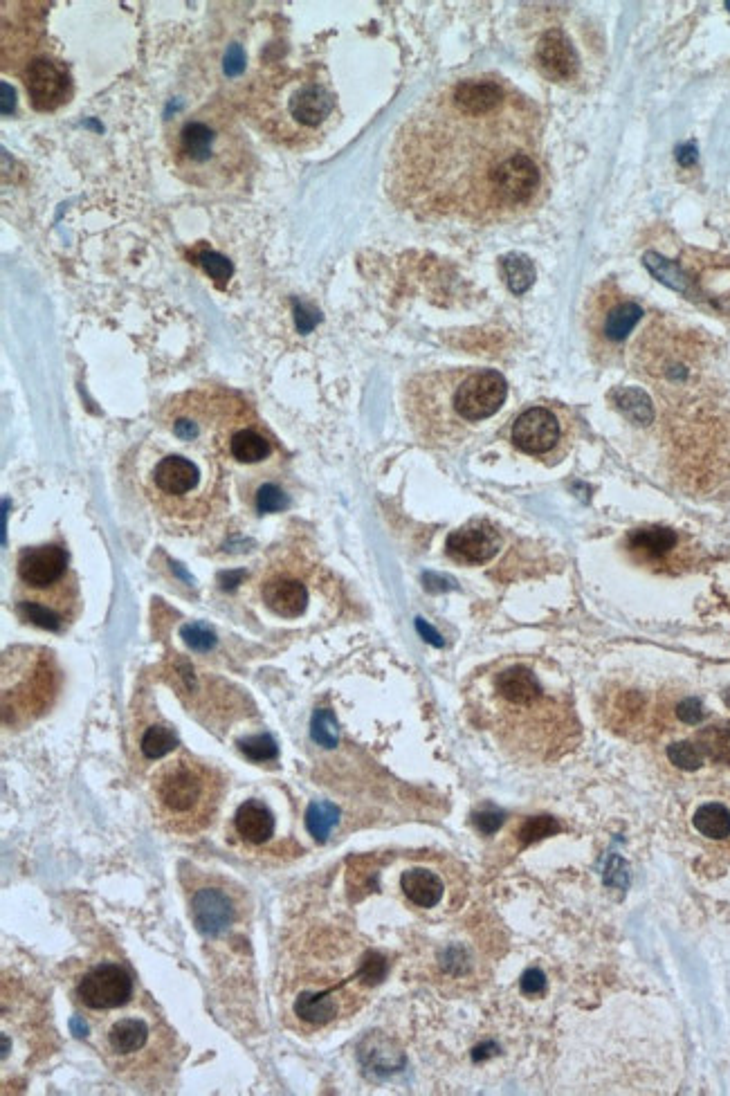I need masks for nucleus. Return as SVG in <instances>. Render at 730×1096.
<instances>
[{
	"instance_id": "f257e3e1",
	"label": "nucleus",
	"mask_w": 730,
	"mask_h": 1096,
	"mask_svg": "<svg viewBox=\"0 0 730 1096\" xmlns=\"http://www.w3.org/2000/svg\"><path fill=\"white\" fill-rule=\"evenodd\" d=\"M542 111L499 75L443 84L407 117L391 144L387 191L434 221L495 225L542 203Z\"/></svg>"
},
{
	"instance_id": "f03ea898",
	"label": "nucleus",
	"mask_w": 730,
	"mask_h": 1096,
	"mask_svg": "<svg viewBox=\"0 0 730 1096\" xmlns=\"http://www.w3.org/2000/svg\"><path fill=\"white\" fill-rule=\"evenodd\" d=\"M243 104L259 131L292 151L313 149L337 122V95L317 66L261 72Z\"/></svg>"
},
{
	"instance_id": "7ed1b4c3",
	"label": "nucleus",
	"mask_w": 730,
	"mask_h": 1096,
	"mask_svg": "<svg viewBox=\"0 0 730 1096\" xmlns=\"http://www.w3.org/2000/svg\"><path fill=\"white\" fill-rule=\"evenodd\" d=\"M506 396L508 382L495 369H445L407 382L405 411L421 441L447 445L495 416Z\"/></svg>"
},
{
	"instance_id": "20e7f679",
	"label": "nucleus",
	"mask_w": 730,
	"mask_h": 1096,
	"mask_svg": "<svg viewBox=\"0 0 730 1096\" xmlns=\"http://www.w3.org/2000/svg\"><path fill=\"white\" fill-rule=\"evenodd\" d=\"M169 153L178 176L205 191H243L254 176L252 144L218 102L178 120L169 135Z\"/></svg>"
},
{
	"instance_id": "39448f33",
	"label": "nucleus",
	"mask_w": 730,
	"mask_h": 1096,
	"mask_svg": "<svg viewBox=\"0 0 730 1096\" xmlns=\"http://www.w3.org/2000/svg\"><path fill=\"white\" fill-rule=\"evenodd\" d=\"M146 497L164 522L180 531H198L227 506L225 470L218 456L171 452L155 461L144 479Z\"/></svg>"
},
{
	"instance_id": "423d86ee",
	"label": "nucleus",
	"mask_w": 730,
	"mask_h": 1096,
	"mask_svg": "<svg viewBox=\"0 0 730 1096\" xmlns=\"http://www.w3.org/2000/svg\"><path fill=\"white\" fill-rule=\"evenodd\" d=\"M223 793V775L187 753L162 764L151 782L155 818L164 829L180 836H194L212 825Z\"/></svg>"
},
{
	"instance_id": "0eeeda50",
	"label": "nucleus",
	"mask_w": 730,
	"mask_h": 1096,
	"mask_svg": "<svg viewBox=\"0 0 730 1096\" xmlns=\"http://www.w3.org/2000/svg\"><path fill=\"white\" fill-rule=\"evenodd\" d=\"M254 423H261L254 409L241 396L218 387L185 391L162 407V425L182 445L218 459L227 456L234 434Z\"/></svg>"
},
{
	"instance_id": "6e6552de",
	"label": "nucleus",
	"mask_w": 730,
	"mask_h": 1096,
	"mask_svg": "<svg viewBox=\"0 0 730 1096\" xmlns=\"http://www.w3.org/2000/svg\"><path fill=\"white\" fill-rule=\"evenodd\" d=\"M61 688L54 656L39 647H16L3 659V719L7 726L32 724L52 708Z\"/></svg>"
},
{
	"instance_id": "1a4fd4ad",
	"label": "nucleus",
	"mask_w": 730,
	"mask_h": 1096,
	"mask_svg": "<svg viewBox=\"0 0 730 1096\" xmlns=\"http://www.w3.org/2000/svg\"><path fill=\"white\" fill-rule=\"evenodd\" d=\"M643 319V306L627 295L614 279L593 286L584 301V333L589 353L600 367H611L620 360L627 337Z\"/></svg>"
},
{
	"instance_id": "9d476101",
	"label": "nucleus",
	"mask_w": 730,
	"mask_h": 1096,
	"mask_svg": "<svg viewBox=\"0 0 730 1096\" xmlns=\"http://www.w3.org/2000/svg\"><path fill=\"white\" fill-rule=\"evenodd\" d=\"M155 1013L129 1011L111 1018L102 1029V1054L117 1074H138L149 1065H158L169 1052V1031H160Z\"/></svg>"
},
{
	"instance_id": "9b49d317",
	"label": "nucleus",
	"mask_w": 730,
	"mask_h": 1096,
	"mask_svg": "<svg viewBox=\"0 0 730 1096\" xmlns=\"http://www.w3.org/2000/svg\"><path fill=\"white\" fill-rule=\"evenodd\" d=\"M578 438V420L560 403H533L522 409L510 427V443L546 465L567 459Z\"/></svg>"
},
{
	"instance_id": "f8f14e48",
	"label": "nucleus",
	"mask_w": 730,
	"mask_h": 1096,
	"mask_svg": "<svg viewBox=\"0 0 730 1096\" xmlns=\"http://www.w3.org/2000/svg\"><path fill=\"white\" fill-rule=\"evenodd\" d=\"M77 998L93 1011L120 1009L133 998V980L120 964H99L79 980Z\"/></svg>"
},
{
	"instance_id": "ddd939ff",
	"label": "nucleus",
	"mask_w": 730,
	"mask_h": 1096,
	"mask_svg": "<svg viewBox=\"0 0 730 1096\" xmlns=\"http://www.w3.org/2000/svg\"><path fill=\"white\" fill-rule=\"evenodd\" d=\"M23 84L32 108L52 113L68 102L70 77L59 61L50 57H34L25 63Z\"/></svg>"
},
{
	"instance_id": "4468645a",
	"label": "nucleus",
	"mask_w": 730,
	"mask_h": 1096,
	"mask_svg": "<svg viewBox=\"0 0 730 1096\" xmlns=\"http://www.w3.org/2000/svg\"><path fill=\"white\" fill-rule=\"evenodd\" d=\"M492 690H495L497 699H501L506 708L513 712H524V715L549 708L551 703L540 679H537V674L522 663L510 665V668H504L499 674H495Z\"/></svg>"
},
{
	"instance_id": "2eb2a0df",
	"label": "nucleus",
	"mask_w": 730,
	"mask_h": 1096,
	"mask_svg": "<svg viewBox=\"0 0 730 1096\" xmlns=\"http://www.w3.org/2000/svg\"><path fill=\"white\" fill-rule=\"evenodd\" d=\"M16 571L21 589L54 587V584H59L70 575L68 555L57 544L25 548L21 557H18Z\"/></svg>"
},
{
	"instance_id": "dca6fc26",
	"label": "nucleus",
	"mask_w": 730,
	"mask_h": 1096,
	"mask_svg": "<svg viewBox=\"0 0 730 1096\" xmlns=\"http://www.w3.org/2000/svg\"><path fill=\"white\" fill-rule=\"evenodd\" d=\"M501 548V533L490 522L474 519V522L456 528L445 542V551L454 562L477 566L486 564Z\"/></svg>"
},
{
	"instance_id": "f3484780",
	"label": "nucleus",
	"mask_w": 730,
	"mask_h": 1096,
	"mask_svg": "<svg viewBox=\"0 0 730 1096\" xmlns=\"http://www.w3.org/2000/svg\"><path fill=\"white\" fill-rule=\"evenodd\" d=\"M236 901L225 888L218 885H203L191 897V919L198 933L205 937H216L225 933L236 921Z\"/></svg>"
},
{
	"instance_id": "a211bd4d",
	"label": "nucleus",
	"mask_w": 730,
	"mask_h": 1096,
	"mask_svg": "<svg viewBox=\"0 0 730 1096\" xmlns=\"http://www.w3.org/2000/svg\"><path fill=\"white\" fill-rule=\"evenodd\" d=\"M535 66L553 84H569L578 77L580 59L567 34L562 30H549L537 41Z\"/></svg>"
},
{
	"instance_id": "6ab92c4d",
	"label": "nucleus",
	"mask_w": 730,
	"mask_h": 1096,
	"mask_svg": "<svg viewBox=\"0 0 730 1096\" xmlns=\"http://www.w3.org/2000/svg\"><path fill=\"white\" fill-rule=\"evenodd\" d=\"M625 548L636 562L661 566L681 548V535L668 526H641L627 533Z\"/></svg>"
},
{
	"instance_id": "aec40b11",
	"label": "nucleus",
	"mask_w": 730,
	"mask_h": 1096,
	"mask_svg": "<svg viewBox=\"0 0 730 1096\" xmlns=\"http://www.w3.org/2000/svg\"><path fill=\"white\" fill-rule=\"evenodd\" d=\"M263 602L281 618H299L308 607L306 584L288 573L272 571L261 584Z\"/></svg>"
},
{
	"instance_id": "412c9836",
	"label": "nucleus",
	"mask_w": 730,
	"mask_h": 1096,
	"mask_svg": "<svg viewBox=\"0 0 730 1096\" xmlns=\"http://www.w3.org/2000/svg\"><path fill=\"white\" fill-rule=\"evenodd\" d=\"M360 1061L364 1070L376 1074V1076H389L396 1074L405 1067V1054L400 1052V1047L382 1034H369L360 1045Z\"/></svg>"
},
{
	"instance_id": "4be33fe9",
	"label": "nucleus",
	"mask_w": 730,
	"mask_h": 1096,
	"mask_svg": "<svg viewBox=\"0 0 730 1096\" xmlns=\"http://www.w3.org/2000/svg\"><path fill=\"white\" fill-rule=\"evenodd\" d=\"M234 829L245 843L261 845L275 834V816L261 800H248L236 811Z\"/></svg>"
},
{
	"instance_id": "5701e85b",
	"label": "nucleus",
	"mask_w": 730,
	"mask_h": 1096,
	"mask_svg": "<svg viewBox=\"0 0 730 1096\" xmlns=\"http://www.w3.org/2000/svg\"><path fill=\"white\" fill-rule=\"evenodd\" d=\"M272 454H275V441L263 432V423H254L241 429L239 434H234L225 459L252 465L266 461Z\"/></svg>"
},
{
	"instance_id": "b1692460",
	"label": "nucleus",
	"mask_w": 730,
	"mask_h": 1096,
	"mask_svg": "<svg viewBox=\"0 0 730 1096\" xmlns=\"http://www.w3.org/2000/svg\"><path fill=\"white\" fill-rule=\"evenodd\" d=\"M400 888L416 908H434L441 903L445 885L438 876L425 867H412L400 876Z\"/></svg>"
},
{
	"instance_id": "393cba45",
	"label": "nucleus",
	"mask_w": 730,
	"mask_h": 1096,
	"mask_svg": "<svg viewBox=\"0 0 730 1096\" xmlns=\"http://www.w3.org/2000/svg\"><path fill=\"white\" fill-rule=\"evenodd\" d=\"M692 825L701 836L710 840H724L730 836V809L722 802H708L695 811Z\"/></svg>"
},
{
	"instance_id": "a878e982",
	"label": "nucleus",
	"mask_w": 730,
	"mask_h": 1096,
	"mask_svg": "<svg viewBox=\"0 0 730 1096\" xmlns=\"http://www.w3.org/2000/svg\"><path fill=\"white\" fill-rule=\"evenodd\" d=\"M614 405L636 425H650L654 418V407L650 396L638 387H620L611 394Z\"/></svg>"
},
{
	"instance_id": "bb28decb",
	"label": "nucleus",
	"mask_w": 730,
	"mask_h": 1096,
	"mask_svg": "<svg viewBox=\"0 0 730 1096\" xmlns=\"http://www.w3.org/2000/svg\"><path fill=\"white\" fill-rule=\"evenodd\" d=\"M697 746L708 760L730 766V721L701 730L697 735Z\"/></svg>"
},
{
	"instance_id": "cd10ccee",
	"label": "nucleus",
	"mask_w": 730,
	"mask_h": 1096,
	"mask_svg": "<svg viewBox=\"0 0 730 1096\" xmlns=\"http://www.w3.org/2000/svg\"><path fill=\"white\" fill-rule=\"evenodd\" d=\"M501 270H504L508 288L513 290L515 295H524V292L533 286L537 277L533 261L524 257V254H508V257L501 259Z\"/></svg>"
},
{
	"instance_id": "c85d7f7f",
	"label": "nucleus",
	"mask_w": 730,
	"mask_h": 1096,
	"mask_svg": "<svg viewBox=\"0 0 730 1096\" xmlns=\"http://www.w3.org/2000/svg\"><path fill=\"white\" fill-rule=\"evenodd\" d=\"M337 820H340V809H337L333 802L319 800V802H313L306 811V829L317 843H324V840L331 836Z\"/></svg>"
},
{
	"instance_id": "c756f323",
	"label": "nucleus",
	"mask_w": 730,
	"mask_h": 1096,
	"mask_svg": "<svg viewBox=\"0 0 730 1096\" xmlns=\"http://www.w3.org/2000/svg\"><path fill=\"white\" fill-rule=\"evenodd\" d=\"M176 746H178L176 733H173L169 726H160V724L146 728V733L142 735V742H140L142 753L149 757V760H160V757L169 755Z\"/></svg>"
},
{
	"instance_id": "7c9ffc66",
	"label": "nucleus",
	"mask_w": 730,
	"mask_h": 1096,
	"mask_svg": "<svg viewBox=\"0 0 730 1096\" xmlns=\"http://www.w3.org/2000/svg\"><path fill=\"white\" fill-rule=\"evenodd\" d=\"M558 831H560V822L553 816H531L517 827V840L522 843V847H528L537 843V840L555 836Z\"/></svg>"
},
{
	"instance_id": "2f4dec72",
	"label": "nucleus",
	"mask_w": 730,
	"mask_h": 1096,
	"mask_svg": "<svg viewBox=\"0 0 730 1096\" xmlns=\"http://www.w3.org/2000/svg\"><path fill=\"white\" fill-rule=\"evenodd\" d=\"M194 261L214 279L218 288H225V283L232 277V263L212 248H198L194 252Z\"/></svg>"
},
{
	"instance_id": "473e14b6",
	"label": "nucleus",
	"mask_w": 730,
	"mask_h": 1096,
	"mask_svg": "<svg viewBox=\"0 0 730 1096\" xmlns=\"http://www.w3.org/2000/svg\"><path fill=\"white\" fill-rule=\"evenodd\" d=\"M288 495L284 492V488H279L277 483H261V486L257 488V492H254V508H257L259 515H272V513H281V510L288 508Z\"/></svg>"
},
{
	"instance_id": "72a5a7b5",
	"label": "nucleus",
	"mask_w": 730,
	"mask_h": 1096,
	"mask_svg": "<svg viewBox=\"0 0 730 1096\" xmlns=\"http://www.w3.org/2000/svg\"><path fill=\"white\" fill-rule=\"evenodd\" d=\"M670 762L681 771H699L704 766V753L695 742H674L668 746Z\"/></svg>"
},
{
	"instance_id": "f704fd0d",
	"label": "nucleus",
	"mask_w": 730,
	"mask_h": 1096,
	"mask_svg": "<svg viewBox=\"0 0 730 1096\" xmlns=\"http://www.w3.org/2000/svg\"><path fill=\"white\" fill-rule=\"evenodd\" d=\"M241 753L252 762H272L277 760L279 748L270 735H252L241 742Z\"/></svg>"
},
{
	"instance_id": "c9c22d12",
	"label": "nucleus",
	"mask_w": 730,
	"mask_h": 1096,
	"mask_svg": "<svg viewBox=\"0 0 730 1096\" xmlns=\"http://www.w3.org/2000/svg\"><path fill=\"white\" fill-rule=\"evenodd\" d=\"M313 739L324 748H335L340 733H337V719L331 710H317L313 715Z\"/></svg>"
},
{
	"instance_id": "e433bc0d",
	"label": "nucleus",
	"mask_w": 730,
	"mask_h": 1096,
	"mask_svg": "<svg viewBox=\"0 0 730 1096\" xmlns=\"http://www.w3.org/2000/svg\"><path fill=\"white\" fill-rule=\"evenodd\" d=\"M602 883H605L607 888H616V890H627L629 888V865H627V861L623 856L611 854L607 858L605 874H602Z\"/></svg>"
},
{
	"instance_id": "4c0bfd02",
	"label": "nucleus",
	"mask_w": 730,
	"mask_h": 1096,
	"mask_svg": "<svg viewBox=\"0 0 730 1096\" xmlns=\"http://www.w3.org/2000/svg\"><path fill=\"white\" fill-rule=\"evenodd\" d=\"M182 638L194 652H209L216 645V636L212 629L203 623H189L182 627Z\"/></svg>"
},
{
	"instance_id": "58836bf2",
	"label": "nucleus",
	"mask_w": 730,
	"mask_h": 1096,
	"mask_svg": "<svg viewBox=\"0 0 730 1096\" xmlns=\"http://www.w3.org/2000/svg\"><path fill=\"white\" fill-rule=\"evenodd\" d=\"M677 717L683 721V724H688V726L701 724V721H704V717H706L704 703H701L697 697L683 699L677 706Z\"/></svg>"
},
{
	"instance_id": "ea45409f",
	"label": "nucleus",
	"mask_w": 730,
	"mask_h": 1096,
	"mask_svg": "<svg viewBox=\"0 0 730 1096\" xmlns=\"http://www.w3.org/2000/svg\"><path fill=\"white\" fill-rule=\"evenodd\" d=\"M519 989L526 995H542L546 991V975L542 968H528L519 980Z\"/></svg>"
},
{
	"instance_id": "a19ab883",
	"label": "nucleus",
	"mask_w": 730,
	"mask_h": 1096,
	"mask_svg": "<svg viewBox=\"0 0 730 1096\" xmlns=\"http://www.w3.org/2000/svg\"><path fill=\"white\" fill-rule=\"evenodd\" d=\"M474 825H477V829L481 831V834H495V831H499V827L504 825V814L501 811H492V809H486V811H479V814H474Z\"/></svg>"
},
{
	"instance_id": "79ce46f5",
	"label": "nucleus",
	"mask_w": 730,
	"mask_h": 1096,
	"mask_svg": "<svg viewBox=\"0 0 730 1096\" xmlns=\"http://www.w3.org/2000/svg\"><path fill=\"white\" fill-rule=\"evenodd\" d=\"M425 589L432 591V593H438V591H447V589H454V580L452 578H443V575H436V573H425Z\"/></svg>"
},
{
	"instance_id": "37998d69",
	"label": "nucleus",
	"mask_w": 730,
	"mask_h": 1096,
	"mask_svg": "<svg viewBox=\"0 0 730 1096\" xmlns=\"http://www.w3.org/2000/svg\"><path fill=\"white\" fill-rule=\"evenodd\" d=\"M416 629H418V634H421L427 643H432L434 647H443V638H441V634H438L432 625H427L423 618H416Z\"/></svg>"
},
{
	"instance_id": "c03bdc74",
	"label": "nucleus",
	"mask_w": 730,
	"mask_h": 1096,
	"mask_svg": "<svg viewBox=\"0 0 730 1096\" xmlns=\"http://www.w3.org/2000/svg\"><path fill=\"white\" fill-rule=\"evenodd\" d=\"M497 1054H499L497 1043H492V1040H488V1043H483V1045L474 1047L472 1058H474V1063H481V1061H488V1058L497 1056Z\"/></svg>"
},
{
	"instance_id": "a18cd8bd",
	"label": "nucleus",
	"mask_w": 730,
	"mask_h": 1096,
	"mask_svg": "<svg viewBox=\"0 0 730 1096\" xmlns=\"http://www.w3.org/2000/svg\"><path fill=\"white\" fill-rule=\"evenodd\" d=\"M243 575H245L243 571H230V573H223V575H221V582H223V587H225V589H234V587H236V584H239V582L243 580Z\"/></svg>"
},
{
	"instance_id": "49530a36",
	"label": "nucleus",
	"mask_w": 730,
	"mask_h": 1096,
	"mask_svg": "<svg viewBox=\"0 0 730 1096\" xmlns=\"http://www.w3.org/2000/svg\"><path fill=\"white\" fill-rule=\"evenodd\" d=\"M70 1027H72V1031H75V1036H79V1038L86 1036V1025H81V1018H72Z\"/></svg>"
},
{
	"instance_id": "de8ad7c7",
	"label": "nucleus",
	"mask_w": 730,
	"mask_h": 1096,
	"mask_svg": "<svg viewBox=\"0 0 730 1096\" xmlns=\"http://www.w3.org/2000/svg\"><path fill=\"white\" fill-rule=\"evenodd\" d=\"M724 701H726V706L730 708V688L724 692Z\"/></svg>"
},
{
	"instance_id": "09e8293b",
	"label": "nucleus",
	"mask_w": 730,
	"mask_h": 1096,
	"mask_svg": "<svg viewBox=\"0 0 730 1096\" xmlns=\"http://www.w3.org/2000/svg\"><path fill=\"white\" fill-rule=\"evenodd\" d=\"M726 7H730V3H726Z\"/></svg>"
}]
</instances>
